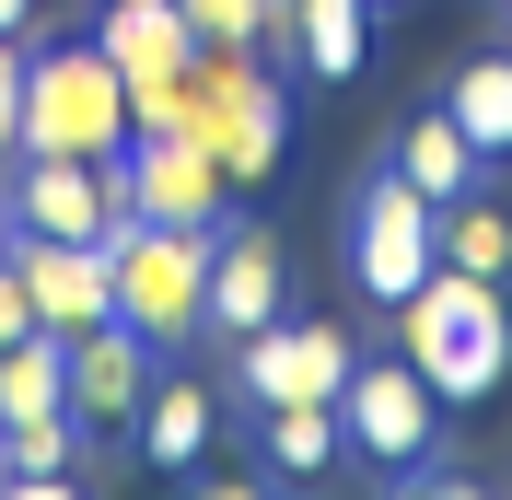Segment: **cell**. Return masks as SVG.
<instances>
[{"label": "cell", "mask_w": 512, "mask_h": 500, "mask_svg": "<svg viewBox=\"0 0 512 500\" xmlns=\"http://www.w3.org/2000/svg\"><path fill=\"white\" fill-rule=\"evenodd\" d=\"M431 210H443V198H419L396 163H384L373 187L350 198V280H361V303L396 314L419 280H431V268H443V245H431Z\"/></svg>", "instance_id": "5"}, {"label": "cell", "mask_w": 512, "mask_h": 500, "mask_svg": "<svg viewBox=\"0 0 512 500\" xmlns=\"http://www.w3.org/2000/svg\"><path fill=\"white\" fill-rule=\"evenodd\" d=\"M361 349L338 338V326H291V314H268L256 338H233V396L245 407H291V396H338L350 384Z\"/></svg>", "instance_id": "9"}, {"label": "cell", "mask_w": 512, "mask_h": 500, "mask_svg": "<svg viewBox=\"0 0 512 500\" xmlns=\"http://www.w3.org/2000/svg\"><path fill=\"white\" fill-rule=\"evenodd\" d=\"M256 454L280 477H326L338 454H350V431H338V396H291V407H256Z\"/></svg>", "instance_id": "17"}, {"label": "cell", "mask_w": 512, "mask_h": 500, "mask_svg": "<svg viewBox=\"0 0 512 500\" xmlns=\"http://www.w3.org/2000/svg\"><path fill=\"white\" fill-rule=\"evenodd\" d=\"M24 326H35V291H24V268H12V256H0V349L24 338Z\"/></svg>", "instance_id": "23"}, {"label": "cell", "mask_w": 512, "mask_h": 500, "mask_svg": "<svg viewBox=\"0 0 512 500\" xmlns=\"http://www.w3.org/2000/svg\"><path fill=\"white\" fill-rule=\"evenodd\" d=\"M175 12H187V24H198V47H222V59H256V47H280V59H291L280 0H175ZM291 70H303V59H291Z\"/></svg>", "instance_id": "21"}, {"label": "cell", "mask_w": 512, "mask_h": 500, "mask_svg": "<svg viewBox=\"0 0 512 500\" xmlns=\"http://www.w3.org/2000/svg\"><path fill=\"white\" fill-rule=\"evenodd\" d=\"M384 163H396L419 198H466V187L489 175V152L466 140V128H454V105H419V117L396 128V152H384Z\"/></svg>", "instance_id": "15"}, {"label": "cell", "mask_w": 512, "mask_h": 500, "mask_svg": "<svg viewBox=\"0 0 512 500\" xmlns=\"http://www.w3.org/2000/svg\"><path fill=\"white\" fill-rule=\"evenodd\" d=\"M501 303H512V268H501Z\"/></svg>", "instance_id": "27"}, {"label": "cell", "mask_w": 512, "mask_h": 500, "mask_svg": "<svg viewBox=\"0 0 512 500\" xmlns=\"http://www.w3.org/2000/svg\"><path fill=\"white\" fill-rule=\"evenodd\" d=\"M268 314H280V233H268V221H222V233H210V338H256V326H268Z\"/></svg>", "instance_id": "12"}, {"label": "cell", "mask_w": 512, "mask_h": 500, "mask_svg": "<svg viewBox=\"0 0 512 500\" xmlns=\"http://www.w3.org/2000/svg\"><path fill=\"white\" fill-rule=\"evenodd\" d=\"M0 198H12V233H47V245H105L128 221L117 163H82V152H24L0 175Z\"/></svg>", "instance_id": "6"}, {"label": "cell", "mask_w": 512, "mask_h": 500, "mask_svg": "<svg viewBox=\"0 0 512 500\" xmlns=\"http://www.w3.org/2000/svg\"><path fill=\"white\" fill-rule=\"evenodd\" d=\"M0 489H12V431H0Z\"/></svg>", "instance_id": "25"}, {"label": "cell", "mask_w": 512, "mask_h": 500, "mask_svg": "<svg viewBox=\"0 0 512 500\" xmlns=\"http://www.w3.org/2000/svg\"><path fill=\"white\" fill-rule=\"evenodd\" d=\"M198 140L222 152V187H268L280 175V82L256 59L210 47V70H198Z\"/></svg>", "instance_id": "7"}, {"label": "cell", "mask_w": 512, "mask_h": 500, "mask_svg": "<svg viewBox=\"0 0 512 500\" xmlns=\"http://www.w3.org/2000/svg\"><path fill=\"white\" fill-rule=\"evenodd\" d=\"M24 163V35H0V175Z\"/></svg>", "instance_id": "22"}, {"label": "cell", "mask_w": 512, "mask_h": 500, "mask_svg": "<svg viewBox=\"0 0 512 500\" xmlns=\"http://www.w3.org/2000/svg\"><path fill=\"white\" fill-rule=\"evenodd\" d=\"M454 128H466V140H478V152L489 163H501L512 152V47H489V59H466V70H454Z\"/></svg>", "instance_id": "20"}, {"label": "cell", "mask_w": 512, "mask_h": 500, "mask_svg": "<svg viewBox=\"0 0 512 500\" xmlns=\"http://www.w3.org/2000/svg\"><path fill=\"white\" fill-rule=\"evenodd\" d=\"M35 407H70V338L59 326H24V338L0 349V431L35 419Z\"/></svg>", "instance_id": "18"}, {"label": "cell", "mask_w": 512, "mask_h": 500, "mask_svg": "<svg viewBox=\"0 0 512 500\" xmlns=\"http://www.w3.org/2000/svg\"><path fill=\"white\" fill-rule=\"evenodd\" d=\"M431 245H443V268L501 280V268H512V210H489V198L466 187V198H443V210H431Z\"/></svg>", "instance_id": "19"}, {"label": "cell", "mask_w": 512, "mask_h": 500, "mask_svg": "<svg viewBox=\"0 0 512 500\" xmlns=\"http://www.w3.org/2000/svg\"><path fill=\"white\" fill-rule=\"evenodd\" d=\"M501 47H512V35H501Z\"/></svg>", "instance_id": "28"}, {"label": "cell", "mask_w": 512, "mask_h": 500, "mask_svg": "<svg viewBox=\"0 0 512 500\" xmlns=\"http://www.w3.org/2000/svg\"><path fill=\"white\" fill-rule=\"evenodd\" d=\"M0 245H12V198H0Z\"/></svg>", "instance_id": "26"}, {"label": "cell", "mask_w": 512, "mask_h": 500, "mask_svg": "<svg viewBox=\"0 0 512 500\" xmlns=\"http://www.w3.org/2000/svg\"><path fill=\"white\" fill-rule=\"evenodd\" d=\"M94 47L128 70V82H198V59H210L198 24L175 12V0H117V12L94 24Z\"/></svg>", "instance_id": "13"}, {"label": "cell", "mask_w": 512, "mask_h": 500, "mask_svg": "<svg viewBox=\"0 0 512 500\" xmlns=\"http://www.w3.org/2000/svg\"><path fill=\"white\" fill-rule=\"evenodd\" d=\"M291 24V59L315 70V82H361V59H373V0H280Z\"/></svg>", "instance_id": "16"}, {"label": "cell", "mask_w": 512, "mask_h": 500, "mask_svg": "<svg viewBox=\"0 0 512 500\" xmlns=\"http://www.w3.org/2000/svg\"><path fill=\"white\" fill-rule=\"evenodd\" d=\"M152 373H163V349L140 338L128 314L82 326V338H70V419H82V431H128L140 396H152Z\"/></svg>", "instance_id": "10"}, {"label": "cell", "mask_w": 512, "mask_h": 500, "mask_svg": "<svg viewBox=\"0 0 512 500\" xmlns=\"http://www.w3.org/2000/svg\"><path fill=\"white\" fill-rule=\"evenodd\" d=\"M140 454H152L163 477H187V466H210V442H222V396L210 384H175V373H152V396H140Z\"/></svg>", "instance_id": "14"}, {"label": "cell", "mask_w": 512, "mask_h": 500, "mask_svg": "<svg viewBox=\"0 0 512 500\" xmlns=\"http://www.w3.org/2000/svg\"><path fill=\"white\" fill-rule=\"evenodd\" d=\"M338 431H350L361 466L419 477L431 454H443V396H431L408 361H350V384H338Z\"/></svg>", "instance_id": "4"}, {"label": "cell", "mask_w": 512, "mask_h": 500, "mask_svg": "<svg viewBox=\"0 0 512 500\" xmlns=\"http://www.w3.org/2000/svg\"><path fill=\"white\" fill-rule=\"evenodd\" d=\"M0 256L24 268L35 326H59V338H82V326H105V314H117V245H47V233H12Z\"/></svg>", "instance_id": "11"}, {"label": "cell", "mask_w": 512, "mask_h": 500, "mask_svg": "<svg viewBox=\"0 0 512 500\" xmlns=\"http://www.w3.org/2000/svg\"><path fill=\"white\" fill-rule=\"evenodd\" d=\"M117 163V198L140 221H222V152L198 140V128H128Z\"/></svg>", "instance_id": "8"}, {"label": "cell", "mask_w": 512, "mask_h": 500, "mask_svg": "<svg viewBox=\"0 0 512 500\" xmlns=\"http://www.w3.org/2000/svg\"><path fill=\"white\" fill-rule=\"evenodd\" d=\"M24 152H128V70L105 47H24Z\"/></svg>", "instance_id": "3"}, {"label": "cell", "mask_w": 512, "mask_h": 500, "mask_svg": "<svg viewBox=\"0 0 512 500\" xmlns=\"http://www.w3.org/2000/svg\"><path fill=\"white\" fill-rule=\"evenodd\" d=\"M210 233H222V221H140V210L105 233V245H117V314L152 349L210 338Z\"/></svg>", "instance_id": "2"}, {"label": "cell", "mask_w": 512, "mask_h": 500, "mask_svg": "<svg viewBox=\"0 0 512 500\" xmlns=\"http://www.w3.org/2000/svg\"><path fill=\"white\" fill-rule=\"evenodd\" d=\"M35 24V0H0V35H24Z\"/></svg>", "instance_id": "24"}, {"label": "cell", "mask_w": 512, "mask_h": 500, "mask_svg": "<svg viewBox=\"0 0 512 500\" xmlns=\"http://www.w3.org/2000/svg\"><path fill=\"white\" fill-rule=\"evenodd\" d=\"M396 314H408V373L431 384L443 407H478V396L512 384V303H501V280H478V268H431Z\"/></svg>", "instance_id": "1"}]
</instances>
